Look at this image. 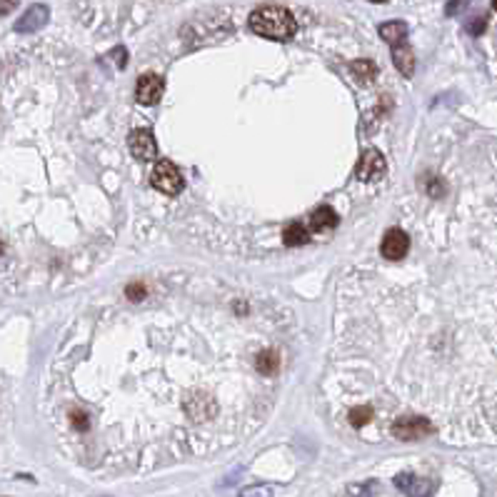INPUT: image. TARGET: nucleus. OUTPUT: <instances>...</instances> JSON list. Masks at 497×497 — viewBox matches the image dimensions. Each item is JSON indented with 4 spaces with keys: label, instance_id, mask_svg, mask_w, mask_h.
Returning a JSON list of instances; mask_svg holds the SVG:
<instances>
[{
    "label": "nucleus",
    "instance_id": "nucleus-1",
    "mask_svg": "<svg viewBox=\"0 0 497 497\" xmlns=\"http://www.w3.org/2000/svg\"><path fill=\"white\" fill-rule=\"evenodd\" d=\"M250 30L268 40H290L295 35V16L283 6H262L250 13Z\"/></svg>",
    "mask_w": 497,
    "mask_h": 497
},
{
    "label": "nucleus",
    "instance_id": "nucleus-2",
    "mask_svg": "<svg viewBox=\"0 0 497 497\" xmlns=\"http://www.w3.org/2000/svg\"><path fill=\"white\" fill-rule=\"evenodd\" d=\"M150 185L155 188L158 192H165V195H178L183 192V175L178 170V165L170 163V160H158L150 173Z\"/></svg>",
    "mask_w": 497,
    "mask_h": 497
},
{
    "label": "nucleus",
    "instance_id": "nucleus-3",
    "mask_svg": "<svg viewBox=\"0 0 497 497\" xmlns=\"http://www.w3.org/2000/svg\"><path fill=\"white\" fill-rule=\"evenodd\" d=\"M393 432L398 440H405V443H412V440H420V437L430 435L432 425L427 417L422 415H403L393 422Z\"/></svg>",
    "mask_w": 497,
    "mask_h": 497
},
{
    "label": "nucleus",
    "instance_id": "nucleus-4",
    "mask_svg": "<svg viewBox=\"0 0 497 497\" xmlns=\"http://www.w3.org/2000/svg\"><path fill=\"white\" fill-rule=\"evenodd\" d=\"M163 90H165L163 78H160L158 73H145V75L137 78L135 98L140 105H155L163 98Z\"/></svg>",
    "mask_w": 497,
    "mask_h": 497
},
{
    "label": "nucleus",
    "instance_id": "nucleus-5",
    "mask_svg": "<svg viewBox=\"0 0 497 497\" xmlns=\"http://www.w3.org/2000/svg\"><path fill=\"white\" fill-rule=\"evenodd\" d=\"M388 170V163H385L383 153H377V150H365L357 160V168H355V175L360 180L365 183H372V180H380Z\"/></svg>",
    "mask_w": 497,
    "mask_h": 497
},
{
    "label": "nucleus",
    "instance_id": "nucleus-6",
    "mask_svg": "<svg viewBox=\"0 0 497 497\" xmlns=\"http://www.w3.org/2000/svg\"><path fill=\"white\" fill-rule=\"evenodd\" d=\"M410 250V235L400 228H393L385 233L383 243H380V252L385 260H403Z\"/></svg>",
    "mask_w": 497,
    "mask_h": 497
},
{
    "label": "nucleus",
    "instance_id": "nucleus-7",
    "mask_svg": "<svg viewBox=\"0 0 497 497\" xmlns=\"http://www.w3.org/2000/svg\"><path fill=\"white\" fill-rule=\"evenodd\" d=\"M128 148L137 160H155L158 158V142L150 130H133L128 137Z\"/></svg>",
    "mask_w": 497,
    "mask_h": 497
},
{
    "label": "nucleus",
    "instance_id": "nucleus-8",
    "mask_svg": "<svg viewBox=\"0 0 497 497\" xmlns=\"http://www.w3.org/2000/svg\"><path fill=\"white\" fill-rule=\"evenodd\" d=\"M340 223L338 213H335L330 205H323L317 208L315 213H310V220H307V230L310 233H328V230H335Z\"/></svg>",
    "mask_w": 497,
    "mask_h": 497
},
{
    "label": "nucleus",
    "instance_id": "nucleus-9",
    "mask_svg": "<svg viewBox=\"0 0 497 497\" xmlns=\"http://www.w3.org/2000/svg\"><path fill=\"white\" fill-rule=\"evenodd\" d=\"M45 20H48V8H45V6H33L30 11L25 13V16L20 18V20L16 23V30H18V33H35L38 27L45 25Z\"/></svg>",
    "mask_w": 497,
    "mask_h": 497
},
{
    "label": "nucleus",
    "instance_id": "nucleus-10",
    "mask_svg": "<svg viewBox=\"0 0 497 497\" xmlns=\"http://www.w3.org/2000/svg\"><path fill=\"white\" fill-rule=\"evenodd\" d=\"M395 485H398L407 497H427L430 495V485H427V480L410 475V472H405V475L395 477Z\"/></svg>",
    "mask_w": 497,
    "mask_h": 497
},
{
    "label": "nucleus",
    "instance_id": "nucleus-11",
    "mask_svg": "<svg viewBox=\"0 0 497 497\" xmlns=\"http://www.w3.org/2000/svg\"><path fill=\"white\" fill-rule=\"evenodd\" d=\"M393 63L403 75L410 78L415 73V53L410 50V45L403 43V45H395L393 48Z\"/></svg>",
    "mask_w": 497,
    "mask_h": 497
},
{
    "label": "nucleus",
    "instance_id": "nucleus-12",
    "mask_svg": "<svg viewBox=\"0 0 497 497\" xmlns=\"http://www.w3.org/2000/svg\"><path fill=\"white\" fill-rule=\"evenodd\" d=\"M380 38L385 40L388 45H403L407 40V25L403 20H390L380 25Z\"/></svg>",
    "mask_w": 497,
    "mask_h": 497
},
{
    "label": "nucleus",
    "instance_id": "nucleus-13",
    "mask_svg": "<svg viewBox=\"0 0 497 497\" xmlns=\"http://www.w3.org/2000/svg\"><path fill=\"white\" fill-rule=\"evenodd\" d=\"M310 240V230L302 223H290L288 228L283 230V243L288 247H300Z\"/></svg>",
    "mask_w": 497,
    "mask_h": 497
},
{
    "label": "nucleus",
    "instance_id": "nucleus-14",
    "mask_svg": "<svg viewBox=\"0 0 497 497\" xmlns=\"http://www.w3.org/2000/svg\"><path fill=\"white\" fill-rule=\"evenodd\" d=\"M255 367L260 375H275L280 370V352L278 350H262L255 357Z\"/></svg>",
    "mask_w": 497,
    "mask_h": 497
},
{
    "label": "nucleus",
    "instance_id": "nucleus-15",
    "mask_svg": "<svg viewBox=\"0 0 497 497\" xmlns=\"http://www.w3.org/2000/svg\"><path fill=\"white\" fill-rule=\"evenodd\" d=\"M350 68H352V73H355L360 80H372V78L377 75V68L372 61H355Z\"/></svg>",
    "mask_w": 497,
    "mask_h": 497
},
{
    "label": "nucleus",
    "instance_id": "nucleus-16",
    "mask_svg": "<svg viewBox=\"0 0 497 497\" xmlns=\"http://www.w3.org/2000/svg\"><path fill=\"white\" fill-rule=\"evenodd\" d=\"M370 417H372V407L370 405H365V407H355V410L350 412L348 420H350V425L352 427H362V425L370 422Z\"/></svg>",
    "mask_w": 497,
    "mask_h": 497
},
{
    "label": "nucleus",
    "instance_id": "nucleus-17",
    "mask_svg": "<svg viewBox=\"0 0 497 497\" xmlns=\"http://www.w3.org/2000/svg\"><path fill=\"white\" fill-rule=\"evenodd\" d=\"M425 190L430 197H443L445 195V183L437 175H427L425 178Z\"/></svg>",
    "mask_w": 497,
    "mask_h": 497
},
{
    "label": "nucleus",
    "instance_id": "nucleus-18",
    "mask_svg": "<svg viewBox=\"0 0 497 497\" xmlns=\"http://www.w3.org/2000/svg\"><path fill=\"white\" fill-rule=\"evenodd\" d=\"M125 297H128V300H133V302H140L142 297H145V285H142V283H130L125 288Z\"/></svg>",
    "mask_w": 497,
    "mask_h": 497
},
{
    "label": "nucleus",
    "instance_id": "nucleus-19",
    "mask_svg": "<svg viewBox=\"0 0 497 497\" xmlns=\"http://www.w3.org/2000/svg\"><path fill=\"white\" fill-rule=\"evenodd\" d=\"M240 497H273V490H270L268 485L265 487H247V490H243V495Z\"/></svg>",
    "mask_w": 497,
    "mask_h": 497
},
{
    "label": "nucleus",
    "instance_id": "nucleus-20",
    "mask_svg": "<svg viewBox=\"0 0 497 497\" xmlns=\"http://www.w3.org/2000/svg\"><path fill=\"white\" fill-rule=\"evenodd\" d=\"M70 422H73V427H75L78 432L87 430V415H85V412H80V410L70 412Z\"/></svg>",
    "mask_w": 497,
    "mask_h": 497
},
{
    "label": "nucleus",
    "instance_id": "nucleus-21",
    "mask_svg": "<svg viewBox=\"0 0 497 497\" xmlns=\"http://www.w3.org/2000/svg\"><path fill=\"white\" fill-rule=\"evenodd\" d=\"M18 3L20 0H0V18L8 16V13H13L18 8Z\"/></svg>",
    "mask_w": 497,
    "mask_h": 497
},
{
    "label": "nucleus",
    "instance_id": "nucleus-22",
    "mask_svg": "<svg viewBox=\"0 0 497 497\" xmlns=\"http://www.w3.org/2000/svg\"><path fill=\"white\" fill-rule=\"evenodd\" d=\"M485 25H487V20H485V18H477V20H472L470 25H467V30H470L472 35H480L482 30H485Z\"/></svg>",
    "mask_w": 497,
    "mask_h": 497
},
{
    "label": "nucleus",
    "instance_id": "nucleus-23",
    "mask_svg": "<svg viewBox=\"0 0 497 497\" xmlns=\"http://www.w3.org/2000/svg\"><path fill=\"white\" fill-rule=\"evenodd\" d=\"M467 3H470V0H450L448 3V16H455V13H458L460 8L467 6Z\"/></svg>",
    "mask_w": 497,
    "mask_h": 497
},
{
    "label": "nucleus",
    "instance_id": "nucleus-24",
    "mask_svg": "<svg viewBox=\"0 0 497 497\" xmlns=\"http://www.w3.org/2000/svg\"><path fill=\"white\" fill-rule=\"evenodd\" d=\"M113 58L118 61V68H123L128 63V53H125V48H115L113 50Z\"/></svg>",
    "mask_w": 497,
    "mask_h": 497
},
{
    "label": "nucleus",
    "instance_id": "nucleus-25",
    "mask_svg": "<svg viewBox=\"0 0 497 497\" xmlns=\"http://www.w3.org/2000/svg\"><path fill=\"white\" fill-rule=\"evenodd\" d=\"M370 3H388V0H370Z\"/></svg>",
    "mask_w": 497,
    "mask_h": 497
},
{
    "label": "nucleus",
    "instance_id": "nucleus-26",
    "mask_svg": "<svg viewBox=\"0 0 497 497\" xmlns=\"http://www.w3.org/2000/svg\"><path fill=\"white\" fill-rule=\"evenodd\" d=\"M492 8H495V13H497V0H492Z\"/></svg>",
    "mask_w": 497,
    "mask_h": 497
}]
</instances>
